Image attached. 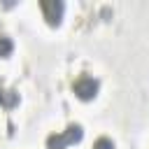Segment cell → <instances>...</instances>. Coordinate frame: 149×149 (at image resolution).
<instances>
[{
  "label": "cell",
  "mask_w": 149,
  "mask_h": 149,
  "mask_svg": "<svg viewBox=\"0 0 149 149\" xmlns=\"http://www.w3.org/2000/svg\"><path fill=\"white\" fill-rule=\"evenodd\" d=\"M65 147H70V142L65 140L63 133H54L47 137V149H65Z\"/></svg>",
  "instance_id": "3957f363"
},
{
  "label": "cell",
  "mask_w": 149,
  "mask_h": 149,
  "mask_svg": "<svg viewBox=\"0 0 149 149\" xmlns=\"http://www.w3.org/2000/svg\"><path fill=\"white\" fill-rule=\"evenodd\" d=\"M40 9H42V14H44V19H47L49 26H58L61 19H63L65 5L61 0H42L40 2Z\"/></svg>",
  "instance_id": "7a4b0ae2"
},
{
  "label": "cell",
  "mask_w": 149,
  "mask_h": 149,
  "mask_svg": "<svg viewBox=\"0 0 149 149\" xmlns=\"http://www.w3.org/2000/svg\"><path fill=\"white\" fill-rule=\"evenodd\" d=\"M0 100H2V93H0Z\"/></svg>",
  "instance_id": "8992f818"
},
{
  "label": "cell",
  "mask_w": 149,
  "mask_h": 149,
  "mask_svg": "<svg viewBox=\"0 0 149 149\" xmlns=\"http://www.w3.org/2000/svg\"><path fill=\"white\" fill-rule=\"evenodd\" d=\"M93 149H114V140L112 137H98L95 142H93Z\"/></svg>",
  "instance_id": "5b68a950"
},
{
  "label": "cell",
  "mask_w": 149,
  "mask_h": 149,
  "mask_svg": "<svg viewBox=\"0 0 149 149\" xmlns=\"http://www.w3.org/2000/svg\"><path fill=\"white\" fill-rule=\"evenodd\" d=\"M72 91L79 100H93L100 91V81L91 74H79L74 81H72Z\"/></svg>",
  "instance_id": "6da1fadb"
},
{
  "label": "cell",
  "mask_w": 149,
  "mask_h": 149,
  "mask_svg": "<svg viewBox=\"0 0 149 149\" xmlns=\"http://www.w3.org/2000/svg\"><path fill=\"white\" fill-rule=\"evenodd\" d=\"M12 51H14V42L7 35H0V58H7Z\"/></svg>",
  "instance_id": "277c9868"
}]
</instances>
